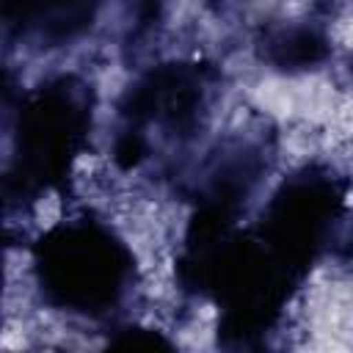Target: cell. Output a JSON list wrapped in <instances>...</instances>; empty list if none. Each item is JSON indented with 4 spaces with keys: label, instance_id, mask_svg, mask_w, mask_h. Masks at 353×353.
<instances>
[{
    "label": "cell",
    "instance_id": "obj_1",
    "mask_svg": "<svg viewBox=\"0 0 353 353\" xmlns=\"http://www.w3.org/2000/svg\"><path fill=\"white\" fill-rule=\"evenodd\" d=\"M36 281L47 303L102 317L130 290L135 262L130 248L94 218H69L44 232L33 248Z\"/></svg>",
    "mask_w": 353,
    "mask_h": 353
},
{
    "label": "cell",
    "instance_id": "obj_2",
    "mask_svg": "<svg viewBox=\"0 0 353 353\" xmlns=\"http://www.w3.org/2000/svg\"><path fill=\"white\" fill-rule=\"evenodd\" d=\"M91 124V94L77 77L39 85L19 105L14 154L6 168L8 204L33 201L66 179Z\"/></svg>",
    "mask_w": 353,
    "mask_h": 353
},
{
    "label": "cell",
    "instance_id": "obj_3",
    "mask_svg": "<svg viewBox=\"0 0 353 353\" xmlns=\"http://www.w3.org/2000/svg\"><path fill=\"white\" fill-rule=\"evenodd\" d=\"M210 80L212 74L199 63H165L146 72L119 105V116L124 119L113 149L119 165L135 168L146 157L143 141L152 127L163 138H190L204 121Z\"/></svg>",
    "mask_w": 353,
    "mask_h": 353
},
{
    "label": "cell",
    "instance_id": "obj_4",
    "mask_svg": "<svg viewBox=\"0 0 353 353\" xmlns=\"http://www.w3.org/2000/svg\"><path fill=\"white\" fill-rule=\"evenodd\" d=\"M91 6H22L17 17L6 14L8 28H19L22 36H36L39 41L58 44L91 25Z\"/></svg>",
    "mask_w": 353,
    "mask_h": 353
},
{
    "label": "cell",
    "instance_id": "obj_5",
    "mask_svg": "<svg viewBox=\"0 0 353 353\" xmlns=\"http://www.w3.org/2000/svg\"><path fill=\"white\" fill-rule=\"evenodd\" d=\"M328 41L320 30L295 25L265 36V58L279 69H306L325 58Z\"/></svg>",
    "mask_w": 353,
    "mask_h": 353
},
{
    "label": "cell",
    "instance_id": "obj_6",
    "mask_svg": "<svg viewBox=\"0 0 353 353\" xmlns=\"http://www.w3.org/2000/svg\"><path fill=\"white\" fill-rule=\"evenodd\" d=\"M105 353H176V347L154 328H121Z\"/></svg>",
    "mask_w": 353,
    "mask_h": 353
}]
</instances>
